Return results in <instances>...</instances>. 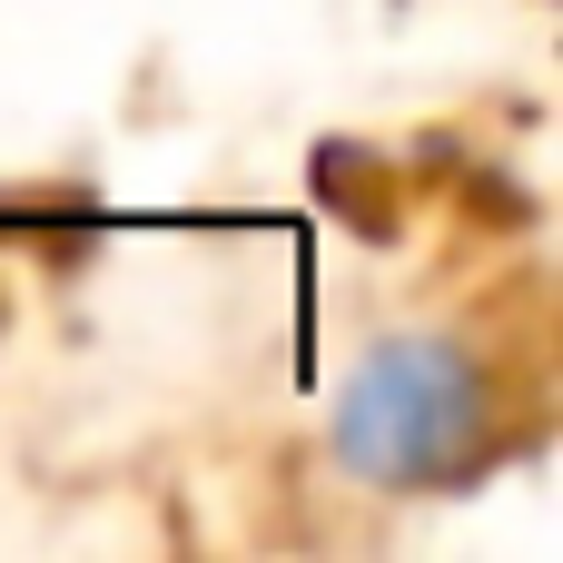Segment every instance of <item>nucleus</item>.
<instances>
[{"instance_id": "f257e3e1", "label": "nucleus", "mask_w": 563, "mask_h": 563, "mask_svg": "<svg viewBox=\"0 0 563 563\" xmlns=\"http://www.w3.org/2000/svg\"><path fill=\"white\" fill-rule=\"evenodd\" d=\"M485 445V386L445 336L376 346L336 396V455L376 485H445Z\"/></svg>"}]
</instances>
